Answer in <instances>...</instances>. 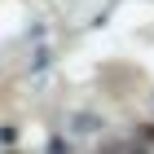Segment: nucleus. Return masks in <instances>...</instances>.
<instances>
[{
  "instance_id": "f03ea898",
  "label": "nucleus",
  "mask_w": 154,
  "mask_h": 154,
  "mask_svg": "<svg viewBox=\"0 0 154 154\" xmlns=\"http://www.w3.org/2000/svg\"><path fill=\"white\" fill-rule=\"evenodd\" d=\"M145 141H150V145H154V123H150V128H145Z\"/></svg>"
},
{
  "instance_id": "f257e3e1",
  "label": "nucleus",
  "mask_w": 154,
  "mask_h": 154,
  "mask_svg": "<svg viewBox=\"0 0 154 154\" xmlns=\"http://www.w3.org/2000/svg\"><path fill=\"white\" fill-rule=\"evenodd\" d=\"M101 154H145V145L141 141H110V145H101Z\"/></svg>"
}]
</instances>
